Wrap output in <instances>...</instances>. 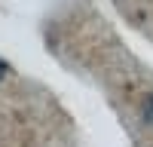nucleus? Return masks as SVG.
<instances>
[{
  "mask_svg": "<svg viewBox=\"0 0 153 147\" xmlns=\"http://www.w3.org/2000/svg\"><path fill=\"white\" fill-rule=\"evenodd\" d=\"M6 74H9V65H6V61H0V80H3Z\"/></svg>",
  "mask_w": 153,
  "mask_h": 147,
  "instance_id": "obj_1",
  "label": "nucleus"
},
{
  "mask_svg": "<svg viewBox=\"0 0 153 147\" xmlns=\"http://www.w3.org/2000/svg\"><path fill=\"white\" fill-rule=\"evenodd\" d=\"M150 117H153V101H150Z\"/></svg>",
  "mask_w": 153,
  "mask_h": 147,
  "instance_id": "obj_2",
  "label": "nucleus"
}]
</instances>
